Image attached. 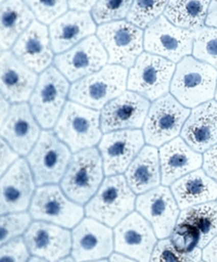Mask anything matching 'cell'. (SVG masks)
<instances>
[{"mask_svg":"<svg viewBox=\"0 0 217 262\" xmlns=\"http://www.w3.org/2000/svg\"><path fill=\"white\" fill-rule=\"evenodd\" d=\"M217 70L195 57H186L176 66L170 91L182 106L196 108L215 97Z\"/></svg>","mask_w":217,"mask_h":262,"instance_id":"cell-1","label":"cell"},{"mask_svg":"<svg viewBox=\"0 0 217 262\" xmlns=\"http://www.w3.org/2000/svg\"><path fill=\"white\" fill-rule=\"evenodd\" d=\"M127 69L107 64L98 72L81 78L69 89L68 98L84 107L102 110L103 107L127 89Z\"/></svg>","mask_w":217,"mask_h":262,"instance_id":"cell-2","label":"cell"},{"mask_svg":"<svg viewBox=\"0 0 217 262\" xmlns=\"http://www.w3.org/2000/svg\"><path fill=\"white\" fill-rule=\"evenodd\" d=\"M135 207V193L120 174L103 180L97 193L87 203L85 213L109 228H114L134 211Z\"/></svg>","mask_w":217,"mask_h":262,"instance_id":"cell-3","label":"cell"},{"mask_svg":"<svg viewBox=\"0 0 217 262\" xmlns=\"http://www.w3.org/2000/svg\"><path fill=\"white\" fill-rule=\"evenodd\" d=\"M103 162L99 149L88 148L75 152L69 160L61 188L78 205L89 202L103 182Z\"/></svg>","mask_w":217,"mask_h":262,"instance_id":"cell-4","label":"cell"},{"mask_svg":"<svg viewBox=\"0 0 217 262\" xmlns=\"http://www.w3.org/2000/svg\"><path fill=\"white\" fill-rule=\"evenodd\" d=\"M55 133L74 154L92 148L102 138L100 113L69 100L55 125Z\"/></svg>","mask_w":217,"mask_h":262,"instance_id":"cell-5","label":"cell"},{"mask_svg":"<svg viewBox=\"0 0 217 262\" xmlns=\"http://www.w3.org/2000/svg\"><path fill=\"white\" fill-rule=\"evenodd\" d=\"M69 82L56 67H49L38 76L30 97L33 115L43 129L55 127L69 93Z\"/></svg>","mask_w":217,"mask_h":262,"instance_id":"cell-6","label":"cell"},{"mask_svg":"<svg viewBox=\"0 0 217 262\" xmlns=\"http://www.w3.org/2000/svg\"><path fill=\"white\" fill-rule=\"evenodd\" d=\"M71 158L69 148L60 141L54 130L45 129L28 155L26 161L36 185L43 186L61 182Z\"/></svg>","mask_w":217,"mask_h":262,"instance_id":"cell-7","label":"cell"},{"mask_svg":"<svg viewBox=\"0 0 217 262\" xmlns=\"http://www.w3.org/2000/svg\"><path fill=\"white\" fill-rule=\"evenodd\" d=\"M175 69L170 60L142 52L129 69L127 90L154 101L168 93Z\"/></svg>","mask_w":217,"mask_h":262,"instance_id":"cell-8","label":"cell"},{"mask_svg":"<svg viewBox=\"0 0 217 262\" xmlns=\"http://www.w3.org/2000/svg\"><path fill=\"white\" fill-rule=\"evenodd\" d=\"M189 115V108L182 106L172 94L154 100L142 126L146 143L161 147L178 137Z\"/></svg>","mask_w":217,"mask_h":262,"instance_id":"cell-9","label":"cell"},{"mask_svg":"<svg viewBox=\"0 0 217 262\" xmlns=\"http://www.w3.org/2000/svg\"><path fill=\"white\" fill-rule=\"evenodd\" d=\"M82 205L69 199L56 184L39 186L33 196L30 214L35 221L48 222L64 229H74L83 220Z\"/></svg>","mask_w":217,"mask_h":262,"instance_id":"cell-10","label":"cell"},{"mask_svg":"<svg viewBox=\"0 0 217 262\" xmlns=\"http://www.w3.org/2000/svg\"><path fill=\"white\" fill-rule=\"evenodd\" d=\"M142 29L128 21H116L99 25L97 37L108 54V63L132 68L143 51Z\"/></svg>","mask_w":217,"mask_h":262,"instance_id":"cell-11","label":"cell"},{"mask_svg":"<svg viewBox=\"0 0 217 262\" xmlns=\"http://www.w3.org/2000/svg\"><path fill=\"white\" fill-rule=\"evenodd\" d=\"M194 38L195 33L178 28L161 15L146 29L143 48L146 52L176 63L192 54Z\"/></svg>","mask_w":217,"mask_h":262,"instance_id":"cell-12","label":"cell"},{"mask_svg":"<svg viewBox=\"0 0 217 262\" xmlns=\"http://www.w3.org/2000/svg\"><path fill=\"white\" fill-rule=\"evenodd\" d=\"M158 237L151 224L139 212H132L114 230V249L117 254L138 262H150Z\"/></svg>","mask_w":217,"mask_h":262,"instance_id":"cell-13","label":"cell"},{"mask_svg":"<svg viewBox=\"0 0 217 262\" xmlns=\"http://www.w3.org/2000/svg\"><path fill=\"white\" fill-rule=\"evenodd\" d=\"M55 67L68 82L98 72L108 64V54L97 36H89L54 59Z\"/></svg>","mask_w":217,"mask_h":262,"instance_id":"cell-14","label":"cell"},{"mask_svg":"<svg viewBox=\"0 0 217 262\" xmlns=\"http://www.w3.org/2000/svg\"><path fill=\"white\" fill-rule=\"evenodd\" d=\"M144 143L140 129H122L104 134L99 143L104 174L113 177L125 173Z\"/></svg>","mask_w":217,"mask_h":262,"instance_id":"cell-15","label":"cell"},{"mask_svg":"<svg viewBox=\"0 0 217 262\" xmlns=\"http://www.w3.org/2000/svg\"><path fill=\"white\" fill-rule=\"evenodd\" d=\"M137 212L149 222L160 239L168 238L177 224L179 207L167 186H159L136 199Z\"/></svg>","mask_w":217,"mask_h":262,"instance_id":"cell-16","label":"cell"},{"mask_svg":"<svg viewBox=\"0 0 217 262\" xmlns=\"http://www.w3.org/2000/svg\"><path fill=\"white\" fill-rule=\"evenodd\" d=\"M114 249V233L108 225L87 216L72 232V258L75 262L108 258Z\"/></svg>","mask_w":217,"mask_h":262,"instance_id":"cell-17","label":"cell"},{"mask_svg":"<svg viewBox=\"0 0 217 262\" xmlns=\"http://www.w3.org/2000/svg\"><path fill=\"white\" fill-rule=\"evenodd\" d=\"M35 185L28 161L19 158L0 179V215L28 210L35 194Z\"/></svg>","mask_w":217,"mask_h":262,"instance_id":"cell-18","label":"cell"},{"mask_svg":"<svg viewBox=\"0 0 217 262\" xmlns=\"http://www.w3.org/2000/svg\"><path fill=\"white\" fill-rule=\"evenodd\" d=\"M149 109V100L134 92L125 91L101 110L102 133L122 129H139L143 126Z\"/></svg>","mask_w":217,"mask_h":262,"instance_id":"cell-19","label":"cell"},{"mask_svg":"<svg viewBox=\"0 0 217 262\" xmlns=\"http://www.w3.org/2000/svg\"><path fill=\"white\" fill-rule=\"evenodd\" d=\"M23 239L30 254L48 262H57L72 251V234L64 228L48 222L31 223Z\"/></svg>","mask_w":217,"mask_h":262,"instance_id":"cell-20","label":"cell"},{"mask_svg":"<svg viewBox=\"0 0 217 262\" xmlns=\"http://www.w3.org/2000/svg\"><path fill=\"white\" fill-rule=\"evenodd\" d=\"M29 103H13L0 128V137L19 156H28L41 134Z\"/></svg>","mask_w":217,"mask_h":262,"instance_id":"cell-21","label":"cell"},{"mask_svg":"<svg viewBox=\"0 0 217 262\" xmlns=\"http://www.w3.org/2000/svg\"><path fill=\"white\" fill-rule=\"evenodd\" d=\"M12 52L34 72L45 71L55 59L47 26L39 21H34L15 41Z\"/></svg>","mask_w":217,"mask_h":262,"instance_id":"cell-22","label":"cell"},{"mask_svg":"<svg viewBox=\"0 0 217 262\" xmlns=\"http://www.w3.org/2000/svg\"><path fill=\"white\" fill-rule=\"evenodd\" d=\"M38 81L37 73L17 59L12 51L0 55V92L12 103L30 100Z\"/></svg>","mask_w":217,"mask_h":262,"instance_id":"cell-23","label":"cell"},{"mask_svg":"<svg viewBox=\"0 0 217 262\" xmlns=\"http://www.w3.org/2000/svg\"><path fill=\"white\" fill-rule=\"evenodd\" d=\"M159 158L161 183L164 186H171L177 180L199 170L203 163V156L194 150L181 137L161 146Z\"/></svg>","mask_w":217,"mask_h":262,"instance_id":"cell-24","label":"cell"},{"mask_svg":"<svg viewBox=\"0 0 217 262\" xmlns=\"http://www.w3.org/2000/svg\"><path fill=\"white\" fill-rule=\"evenodd\" d=\"M97 31L95 22L89 12L69 10L49 26L51 47L56 54L73 48Z\"/></svg>","mask_w":217,"mask_h":262,"instance_id":"cell-25","label":"cell"},{"mask_svg":"<svg viewBox=\"0 0 217 262\" xmlns=\"http://www.w3.org/2000/svg\"><path fill=\"white\" fill-rule=\"evenodd\" d=\"M181 138L198 152L217 144V101L210 100L190 111L181 129Z\"/></svg>","mask_w":217,"mask_h":262,"instance_id":"cell-26","label":"cell"},{"mask_svg":"<svg viewBox=\"0 0 217 262\" xmlns=\"http://www.w3.org/2000/svg\"><path fill=\"white\" fill-rule=\"evenodd\" d=\"M171 190L181 210L217 199V182L201 169L173 183Z\"/></svg>","mask_w":217,"mask_h":262,"instance_id":"cell-27","label":"cell"},{"mask_svg":"<svg viewBox=\"0 0 217 262\" xmlns=\"http://www.w3.org/2000/svg\"><path fill=\"white\" fill-rule=\"evenodd\" d=\"M128 186L136 195H141L161 184L159 150L153 146H144L129 164L125 172Z\"/></svg>","mask_w":217,"mask_h":262,"instance_id":"cell-28","label":"cell"},{"mask_svg":"<svg viewBox=\"0 0 217 262\" xmlns=\"http://www.w3.org/2000/svg\"><path fill=\"white\" fill-rule=\"evenodd\" d=\"M34 22V14L23 0L0 4V48L8 50Z\"/></svg>","mask_w":217,"mask_h":262,"instance_id":"cell-29","label":"cell"},{"mask_svg":"<svg viewBox=\"0 0 217 262\" xmlns=\"http://www.w3.org/2000/svg\"><path fill=\"white\" fill-rule=\"evenodd\" d=\"M211 0H170L164 16L180 29L197 32L202 29Z\"/></svg>","mask_w":217,"mask_h":262,"instance_id":"cell-30","label":"cell"},{"mask_svg":"<svg viewBox=\"0 0 217 262\" xmlns=\"http://www.w3.org/2000/svg\"><path fill=\"white\" fill-rule=\"evenodd\" d=\"M177 223L194 226L200 236L199 248H204L217 235V203L210 202L184 209Z\"/></svg>","mask_w":217,"mask_h":262,"instance_id":"cell-31","label":"cell"},{"mask_svg":"<svg viewBox=\"0 0 217 262\" xmlns=\"http://www.w3.org/2000/svg\"><path fill=\"white\" fill-rule=\"evenodd\" d=\"M170 0H134L126 21L147 29L164 13Z\"/></svg>","mask_w":217,"mask_h":262,"instance_id":"cell-32","label":"cell"},{"mask_svg":"<svg viewBox=\"0 0 217 262\" xmlns=\"http://www.w3.org/2000/svg\"><path fill=\"white\" fill-rule=\"evenodd\" d=\"M192 55L217 70V29L203 26L195 32Z\"/></svg>","mask_w":217,"mask_h":262,"instance_id":"cell-33","label":"cell"},{"mask_svg":"<svg viewBox=\"0 0 217 262\" xmlns=\"http://www.w3.org/2000/svg\"><path fill=\"white\" fill-rule=\"evenodd\" d=\"M134 0H98L92 8L91 15L95 24H107L127 17Z\"/></svg>","mask_w":217,"mask_h":262,"instance_id":"cell-34","label":"cell"},{"mask_svg":"<svg viewBox=\"0 0 217 262\" xmlns=\"http://www.w3.org/2000/svg\"><path fill=\"white\" fill-rule=\"evenodd\" d=\"M202 251L196 248L192 251H179L173 245L171 238L161 239L152 251L150 262H200Z\"/></svg>","mask_w":217,"mask_h":262,"instance_id":"cell-35","label":"cell"},{"mask_svg":"<svg viewBox=\"0 0 217 262\" xmlns=\"http://www.w3.org/2000/svg\"><path fill=\"white\" fill-rule=\"evenodd\" d=\"M34 16L42 24L54 23L58 17L67 12V0H23Z\"/></svg>","mask_w":217,"mask_h":262,"instance_id":"cell-36","label":"cell"},{"mask_svg":"<svg viewBox=\"0 0 217 262\" xmlns=\"http://www.w3.org/2000/svg\"><path fill=\"white\" fill-rule=\"evenodd\" d=\"M31 217L26 212L0 215V247L24 234L31 224Z\"/></svg>","mask_w":217,"mask_h":262,"instance_id":"cell-37","label":"cell"},{"mask_svg":"<svg viewBox=\"0 0 217 262\" xmlns=\"http://www.w3.org/2000/svg\"><path fill=\"white\" fill-rule=\"evenodd\" d=\"M170 238L173 245L179 251L188 252L199 248V233L194 226L189 224L177 223Z\"/></svg>","mask_w":217,"mask_h":262,"instance_id":"cell-38","label":"cell"},{"mask_svg":"<svg viewBox=\"0 0 217 262\" xmlns=\"http://www.w3.org/2000/svg\"><path fill=\"white\" fill-rule=\"evenodd\" d=\"M30 251L23 237H16L0 247V262H28Z\"/></svg>","mask_w":217,"mask_h":262,"instance_id":"cell-39","label":"cell"},{"mask_svg":"<svg viewBox=\"0 0 217 262\" xmlns=\"http://www.w3.org/2000/svg\"><path fill=\"white\" fill-rule=\"evenodd\" d=\"M17 159H19V155L6 143L5 139L0 137V179Z\"/></svg>","mask_w":217,"mask_h":262,"instance_id":"cell-40","label":"cell"},{"mask_svg":"<svg viewBox=\"0 0 217 262\" xmlns=\"http://www.w3.org/2000/svg\"><path fill=\"white\" fill-rule=\"evenodd\" d=\"M203 171L217 182V144L203 155Z\"/></svg>","mask_w":217,"mask_h":262,"instance_id":"cell-41","label":"cell"},{"mask_svg":"<svg viewBox=\"0 0 217 262\" xmlns=\"http://www.w3.org/2000/svg\"><path fill=\"white\" fill-rule=\"evenodd\" d=\"M98 3V0H67L68 8L74 11L88 12Z\"/></svg>","mask_w":217,"mask_h":262,"instance_id":"cell-42","label":"cell"},{"mask_svg":"<svg viewBox=\"0 0 217 262\" xmlns=\"http://www.w3.org/2000/svg\"><path fill=\"white\" fill-rule=\"evenodd\" d=\"M202 258L205 262H217V235L204 247Z\"/></svg>","mask_w":217,"mask_h":262,"instance_id":"cell-43","label":"cell"},{"mask_svg":"<svg viewBox=\"0 0 217 262\" xmlns=\"http://www.w3.org/2000/svg\"><path fill=\"white\" fill-rule=\"evenodd\" d=\"M205 24L208 28L217 29V0H211Z\"/></svg>","mask_w":217,"mask_h":262,"instance_id":"cell-44","label":"cell"},{"mask_svg":"<svg viewBox=\"0 0 217 262\" xmlns=\"http://www.w3.org/2000/svg\"><path fill=\"white\" fill-rule=\"evenodd\" d=\"M9 110H10V104L9 101L5 98L3 93L0 92V128H2L4 122L8 116Z\"/></svg>","mask_w":217,"mask_h":262,"instance_id":"cell-45","label":"cell"},{"mask_svg":"<svg viewBox=\"0 0 217 262\" xmlns=\"http://www.w3.org/2000/svg\"><path fill=\"white\" fill-rule=\"evenodd\" d=\"M109 262H138V261H136L134 259H130L128 257H125V256L120 255V254H117V252H116V254L110 256V261Z\"/></svg>","mask_w":217,"mask_h":262,"instance_id":"cell-46","label":"cell"},{"mask_svg":"<svg viewBox=\"0 0 217 262\" xmlns=\"http://www.w3.org/2000/svg\"><path fill=\"white\" fill-rule=\"evenodd\" d=\"M28 262H48L47 260H45V259H41V258H39V257H32V258H30L29 260H28Z\"/></svg>","mask_w":217,"mask_h":262,"instance_id":"cell-47","label":"cell"},{"mask_svg":"<svg viewBox=\"0 0 217 262\" xmlns=\"http://www.w3.org/2000/svg\"><path fill=\"white\" fill-rule=\"evenodd\" d=\"M57 262H75V261H74V259L72 257H65V258L61 259V260H59Z\"/></svg>","mask_w":217,"mask_h":262,"instance_id":"cell-48","label":"cell"},{"mask_svg":"<svg viewBox=\"0 0 217 262\" xmlns=\"http://www.w3.org/2000/svg\"><path fill=\"white\" fill-rule=\"evenodd\" d=\"M89 262H109L108 260H106V259H103V260H98V261H89Z\"/></svg>","mask_w":217,"mask_h":262,"instance_id":"cell-49","label":"cell"},{"mask_svg":"<svg viewBox=\"0 0 217 262\" xmlns=\"http://www.w3.org/2000/svg\"><path fill=\"white\" fill-rule=\"evenodd\" d=\"M215 98H216V101H217V87H216V93H215Z\"/></svg>","mask_w":217,"mask_h":262,"instance_id":"cell-50","label":"cell"},{"mask_svg":"<svg viewBox=\"0 0 217 262\" xmlns=\"http://www.w3.org/2000/svg\"><path fill=\"white\" fill-rule=\"evenodd\" d=\"M6 0H0V4H3V3H5Z\"/></svg>","mask_w":217,"mask_h":262,"instance_id":"cell-51","label":"cell"},{"mask_svg":"<svg viewBox=\"0 0 217 262\" xmlns=\"http://www.w3.org/2000/svg\"><path fill=\"white\" fill-rule=\"evenodd\" d=\"M0 50H2V48H0ZM0 55H2V54H0Z\"/></svg>","mask_w":217,"mask_h":262,"instance_id":"cell-52","label":"cell"},{"mask_svg":"<svg viewBox=\"0 0 217 262\" xmlns=\"http://www.w3.org/2000/svg\"><path fill=\"white\" fill-rule=\"evenodd\" d=\"M204 262H205V261H204Z\"/></svg>","mask_w":217,"mask_h":262,"instance_id":"cell-53","label":"cell"}]
</instances>
